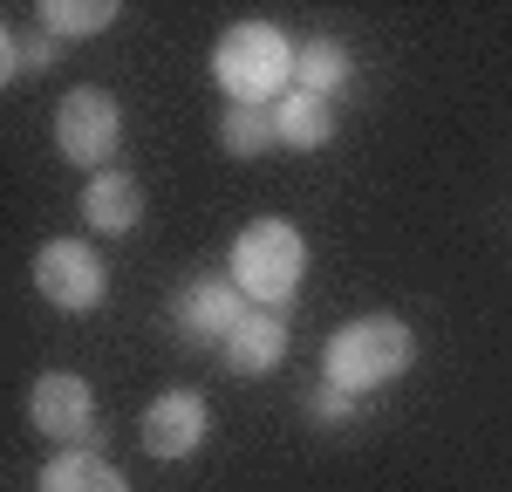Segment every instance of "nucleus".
I'll return each instance as SVG.
<instances>
[{
    "label": "nucleus",
    "instance_id": "obj_5",
    "mask_svg": "<svg viewBox=\"0 0 512 492\" xmlns=\"http://www.w3.org/2000/svg\"><path fill=\"white\" fill-rule=\"evenodd\" d=\"M35 287H41V301H55L62 315H89V308H103V294H110V267H103L96 246L48 240L35 253Z\"/></svg>",
    "mask_w": 512,
    "mask_h": 492
},
{
    "label": "nucleus",
    "instance_id": "obj_6",
    "mask_svg": "<svg viewBox=\"0 0 512 492\" xmlns=\"http://www.w3.org/2000/svg\"><path fill=\"white\" fill-rule=\"evenodd\" d=\"M28 417H35L41 438H55L62 451H89V438H96V390L82 376H69V369H48L28 390Z\"/></svg>",
    "mask_w": 512,
    "mask_h": 492
},
{
    "label": "nucleus",
    "instance_id": "obj_14",
    "mask_svg": "<svg viewBox=\"0 0 512 492\" xmlns=\"http://www.w3.org/2000/svg\"><path fill=\"white\" fill-rule=\"evenodd\" d=\"M219 137H226L233 158H260V151H274V144H280V123H274L267 103H233L226 123H219Z\"/></svg>",
    "mask_w": 512,
    "mask_h": 492
},
{
    "label": "nucleus",
    "instance_id": "obj_2",
    "mask_svg": "<svg viewBox=\"0 0 512 492\" xmlns=\"http://www.w3.org/2000/svg\"><path fill=\"white\" fill-rule=\"evenodd\" d=\"M301 281H308V240H301V226H287V219H253L233 240V287L253 308L287 315V301L301 294Z\"/></svg>",
    "mask_w": 512,
    "mask_h": 492
},
{
    "label": "nucleus",
    "instance_id": "obj_15",
    "mask_svg": "<svg viewBox=\"0 0 512 492\" xmlns=\"http://www.w3.org/2000/svg\"><path fill=\"white\" fill-rule=\"evenodd\" d=\"M41 28L48 35H103L117 28V0H41Z\"/></svg>",
    "mask_w": 512,
    "mask_h": 492
},
{
    "label": "nucleus",
    "instance_id": "obj_3",
    "mask_svg": "<svg viewBox=\"0 0 512 492\" xmlns=\"http://www.w3.org/2000/svg\"><path fill=\"white\" fill-rule=\"evenodd\" d=\"M294 41L280 35L274 21H239V28H226L219 35V48H212V76H219V89L233 96V103H267L274 110L280 82H294Z\"/></svg>",
    "mask_w": 512,
    "mask_h": 492
},
{
    "label": "nucleus",
    "instance_id": "obj_4",
    "mask_svg": "<svg viewBox=\"0 0 512 492\" xmlns=\"http://www.w3.org/2000/svg\"><path fill=\"white\" fill-rule=\"evenodd\" d=\"M55 144L62 158L82 171H110V158L123 151V110L110 89H69L55 110Z\"/></svg>",
    "mask_w": 512,
    "mask_h": 492
},
{
    "label": "nucleus",
    "instance_id": "obj_1",
    "mask_svg": "<svg viewBox=\"0 0 512 492\" xmlns=\"http://www.w3.org/2000/svg\"><path fill=\"white\" fill-rule=\"evenodd\" d=\"M410 363H417V335H410V322H396V315H362V322H342L335 335H328V349H321L328 383H335V390H349V397L390 390Z\"/></svg>",
    "mask_w": 512,
    "mask_h": 492
},
{
    "label": "nucleus",
    "instance_id": "obj_12",
    "mask_svg": "<svg viewBox=\"0 0 512 492\" xmlns=\"http://www.w3.org/2000/svg\"><path fill=\"white\" fill-rule=\"evenodd\" d=\"M274 123H280V144L287 151H321L335 137V103L328 96H308V89H287L274 103Z\"/></svg>",
    "mask_w": 512,
    "mask_h": 492
},
{
    "label": "nucleus",
    "instance_id": "obj_7",
    "mask_svg": "<svg viewBox=\"0 0 512 492\" xmlns=\"http://www.w3.org/2000/svg\"><path fill=\"white\" fill-rule=\"evenodd\" d=\"M171 322H178V335L198 342V349H226V335L246 322V294L233 287V274H198V281L178 287Z\"/></svg>",
    "mask_w": 512,
    "mask_h": 492
},
{
    "label": "nucleus",
    "instance_id": "obj_9",
    "mask_svg": "<svg viewBox=\"0 0 512 492\" xmlns=\"http://www.w3.org/2000/svg\"><path fill=\"white\" fill-rule=\"evenodd\" d=\"M287 363V315H267V308H246V322L226 335V369L233 376H267V369Z\"/></svg>",
    "mask_w": 512,
    "mask_h": 492
},
{
    "label": "nucleus",
    "instance_id": "obj_16",
    "mask_svg": "<svg viewBox=\"0 0 512 492\" xmlns=\"http://www.w3.org/2000/svg\"><path fill=\"white\" fill-rule=\"evenodd\" d=\"M308 410H315V424H349L355 397H349V390H335V383H321L315 397H308Z\"/></svg>",
    "mask_w": 512,
    "mask_h": 492
},
{
    "label": "nucleus",
    "instance_id": "obj_10",
    "mask_svg": "<svg viewBox=\"0 0 512 492\" xmlns=\"http://www.w3.org/2000/svg\"><path fill=\"white\" fill-rule=\"evenodd\" d=\"M82 219H89V233H137V219H144V192H137V178L130 171H96L89 178V192H82Z\"/></svg>",
    "mask_w": 512,
    "mask_h": 492
},
{
    "label": "nucleus",
    "instance_id": "obj_11",
    "mask_svg": "<svg viewBox=\"0 0 512 492\" xmlns=\"http://www.w3.org/2000/svg\"><path fill=\"white\" fill-rule=\"evenodd\" d=\"M35 492H130V479H123L103 451H55V458L41 465Z\"/></svg>",
    "mask_w": 512,
    "mask_h": 492
},
{
    "label": "nucleus",
    "instance_id": "obj_13",
    "mask_svg": "<svg viewBox=\"0 0 512 492\" xmlns=\"http://www.w3.org/2000/svg\"><path fill=\"white\" fill-rule=\"evenodd\" d=\"M342 82H349V48L335 35H315L301 41V55H294V89H308V96H342Z\"/></svg>",
    "mask_w": 512,
    "mask_h": 492
},
{
    "label": "nucleus",
    "instance_id": "obj_8",
    "mask_svg": "<svg viewBox=\"0 0 512 492\" xmlns=\"http://www.w3.org/2000/svg\"><path fill=\"white\" fill-rule=\"evenodd\" d=\"M205 431H212V410H205V397L198 390H164L158 404L144 410V424H137V438H144V451L151 458H192L198 445H205Z\"/></svg>",
    "mask_w": 512,
    "mask_h": 492
}]
</instances>
